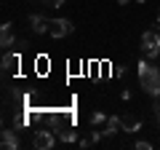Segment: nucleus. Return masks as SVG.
Wrapping results in <instances>:
<instances>
[{
  "label": "nucleus",
  "instance_id": "39448f33",
  "mask_svg": "<svg viewBox=\"0 0 160 150\" xmlns=\"http://www.w3.org/2000/svg\"><path fill=\"white\" fill-rule=\"evenodd\" d=\"M48 22H51V19H46L43 13H32V16H29V29L38 32V35H43V32H48Z\"/></svg>",
  "mask_w": 160,
  "mask_h": 150
},
{
  "label": "nucleus",
  "instance_id": "dca6fc26",
  "mask_svg": "<svg viewBox=\"0 0 160 150\" xmlns=\"http://www.w3.org/2000/svg\"><path fill=\"white\" fill-rule=\"evenodd\" d=\"M46 64H48V59H46V56H40L38 62H35V67H38L40 72H46Z\"/></svg>",
  "mask_w": 160,
  "mask_h": 150
},
{
  "label": "nucleus",
  "instance_id": "a211bd4d",
  "mask_svg": "<svg viewBox=\"0 0 160 150\" xmlns=\"http://www.w3.org/2000/svg\"><path fill=\"white\" fill-rule=\"evenodd\" d=\"M40 3H46V6H51V8H59V6H64V0H40Z\"/></svg>",
  "mask_w": 160,
  "mask_h": 150
},
{
  "label": "nucleus",
  "instance_id": "412c9836",
  "mask_svg": "<svg viewBox=\"0 0 160 150\" xmlns=\"http://www.w3.org/2000/svg\"><path fill=\"white\" fill-rule=\"evenodd\" d=\"M136 3H147V0H136Z\"/></svg>",
  "mask_w": 160,
  "mask_h": 150
},
{
  "label": "nucleus",
  "instance_id": "f03ea898",
  "mask_svg": "<svg viewBox=\"0 0 160 150\" xmlns=\"http://www.w3.org/2000/svg\"><path fill=\"white\" fill-rule=\"evenodd\" d=\"M142 51H144L147 59L160 56V32H158V29H144V35H142Z\"/></svg>",
  "mask_w": 160,
  "mask_h": 150
},
{
  "label": "nucleus",
  "instance_id": "9d476101",
  "mask_svg": "<svg viewBox=\"0 0 160 150\" xmlns=\"http://www.w3.org/2000/svg\"><path fill=\"white\" fill-rule=\"evenodd\" d=\"M56 137L62 139V142H78V134H75V129H69V126H59Z\"/></svg>",
  "mask_w": 160,
  "mask_h": 150
},
{
  "label": "nucleus",
  "instance_id": "7ed1b4c3",
  "mask_svg": "<svg viewBox=\"0 0 160 150\" xmlns=\"http://www.w3.org/2000/svg\"><path fill=\"white\" fill-rule=\"evenodd\" d=\"M72 29H75V24L69 22V19H51L48 22V35L51 38H67V35H72Z\"/></svg>",
  "mask_w": 160,
  "mask_h": 150
},
{
  "label": "nucleus",
  "instance_id": "2eb2a0df",
  "mask_svg": "<svg viewBox=\"0 0 160 150\" xmlns=\"http://www.w3.org/2000/svg\"><path fill=\"white\" fill-rule=\"evenodd\" d=\"M102 137H104V131H91V134H88V139H91V145H96V142H99Z\"/></svg>",
  "mask_w": 160,
  "mask_h": 150
},
{
  "label": "nucleus",
  "instance_id": "20e7f679",
  "mask_svg": "<svg viewBox=\"0 0 160 150\" xmlns=\"http://www.w3.org/2000/svg\"><path fill=\"white\" fill-rule=\"evenodd\" d=\"M56 145V134L51 129H43V131H35V139H32V147L38 150H51Z\"/></svg>",
  "mask_w": 160,
  "mask_h": 150
},
{
  "label": "nucleus",
  "instance_id": "0eeeda50",
  "mask_svg": "<svg viewBox=\"0 0 160 150\" xmlns=\"http://www.w3.org/2000/svg\"><path fill=\"white\" fill-rule=\"evenodd\" d=\"M19 64H22L19 51H6V54H3V70H6V72H13Z\"/></svg>",
  "mask_w": 160,
  "mask_h": 150
},
{
  "label": "nucleus",
  "instance_id": "aec40b11",
  "mask_svg": "<svg viewBox=\"0 0 160 150\" xmlns=\"http://www.w3.org/2000/svg\"><path fill=\"white\" fill-rule=\"evenodd\" d=\"M158 24H160V11H158Z\"/></svg>",
  "mask_w": 160,
  "mask_h": 150
},
{
  "label": "nucleus",
  "instance_id": "6e6552de",
  "mask_svg": "<svg viewBox=\"0 0 160 150\" xmlns=\"http://www.w3.org/2000/svg\"><path fill=\"white\" fill-rule=\"evenodd\" d=\"M13 43H16V38H13V27H11V22H6V24H3V29H0V46H3V48H11Z\"/></svg>",
  "mask_w": 160,
  "mask_h": 150
},
{
  "label": "nucleus",
  "instance_id": "4be33fe9",
  "mask_svg": "<svg viewBox=\"0 0 160 150\" xmlns=\"http://www.w3.org/2000/svg\"><path fill=\"white\" fill-rule=\"evenodd\" d=\"M158 32H160V24H158Z\"/></svg>",
  "mask_w": 160,
  "mask_h": 150
},
{
  "label": "nucleus",
  "instance_id": "6ab92c4d",
  "mask_svg": "<svg viewBox=\"0 0 160 150\" xmlns=\"http://www.w3.org/2000/svg\"><path fill=\"white\" fill-rule=\"evenodd\" d=\"M118 3H120V6H126V3H131V0H118Z\"/></svg>",
  "mask_w": 160,
  "mask_h": 150
},
{
  "label": "nucleus",
  "instance_id": "423d86ee",
  "mask_svg": "<svg viewBox=\"0 0 160 150\" xmlns=\"http://www.w3.org/2000/svg\"><path fill=\"white\" fill-rule=\"evenodd\" d=\"M0 145H3V147L6 150H19V134L16 131H11V129H3V139H0Z\"/></svg>",
  "mask_w": 160,
  "mask_h": 150
},
{
  "label": "nucleus",
  "instance_id": "9b49d317",
  "mask_svg": "<svg viewBox=\"0 0 160 150\" xmlns=\"http://www.w3.org/2000/svg\"><path fill=\"white\" fill-rule=\"evenodd\" d=\"M120 129H123V126H120V118H118V115L107 118V126H104V137H115Z\"/></svg>",
  "mask_w": 160,
  "mask_h": 150
},
{
  "label": "nucleus",
  "instance_id": "1a4fd4ad",
  "mask_svg": "<svg viewBox=\"0 0 160 150\" xmlns=\"http://www.w3.org/2000/svg\"><path fill=\"white\" fill-rule=\"evenodd\" d=\"M120 126H123V131H126V134H133V131L142 129V121H139L136 115H123V118H120Z\"/></svg>",
  "mask_w": 160,
  "mask_h": 150
},
{
  "label": "nucleus",
  "instance_id": "f3484780",
  "mask_svg": "<svg viewBox=\"0 0 160 150\" xmlns=\"http://www.w3.org/2000/svg\"><path fill=\"white\" fill-rule=\"evenodd\" d=\"M13 46H16V51L22 54V51H27V40H24V38H19L16 43H13Z\"/></svg>",
  "mask_w": 160,
  "mask_h": 150
},
{
  "label": "nucleus",
  "instance_id": "ddd939ff",
  "mask_svg": "<svg viewBox=\"0 0 160 150\" xmlns=\"http://www.w3.org/2000/svg\"><path fill=\"white\" fill-rule=\"evenodd\" d=\"M133 147H136V150H152V142H147V139H139Z\"/></svg>",
  "mask_w": 160,
  "mask_h": 150
},
{
  "label": "nucleus",
  "instance_id": "f257e3e1",
  "mask_svg": "<svg viewBox=\"0 0 160 150\" xmlns=\"http://www.w3.org/2000/svg\"><path fill=\"white\" fill-rule=\"evenodd\" d=\"M139 67V83H142V91L147 97H160V67H155L149 59H142L136 64Z\"/></svg>",
  "mask_w": 160,
  "mask_h": 150
},
{
  "label": "nucleus",
  "instance_id": "4468645a",
  "mask_svg": "<svg viewBox=\"0 0 160 150\" xmlns=\"http://www.w3.org/2000/svg\"><path fill=\"white\" fill-rule=\"evenodd\" d=\"M152 113H155V121L160 123V97H155V104H152Z\"/></svg>",
  "mask_w": 160,
  "mask_h": 150
},
{
  "label": "nucleus",
  "instance_id": "f8f14e48",
  "mask_svg": "<svg viewBox=\"0 0 160 150\" xmlns=\"http://www.w3.org/2000/svg\"><path fill=\"white\" fill-rule=\"evenodd\" d=\"M99 123H107V115H104V113H91V126H99Z\"/></svg>",
  "mask_w": 160,
  "mask_h": 150
}]
</instances>
